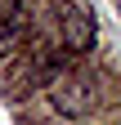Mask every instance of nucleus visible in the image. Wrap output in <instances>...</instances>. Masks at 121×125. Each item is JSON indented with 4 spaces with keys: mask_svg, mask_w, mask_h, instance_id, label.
I'll list each match as a JSON object with an SVG mask.
<instances>
[{
    "mask_svg": "<svg viewBox=\"0 0 121 125\" xmlns=\"http://www.w3.org/2000/svg\"><path fill=\"white\" fill-rule=\"evenodd\" d=\"M58 13H63V40H67V49H90V45H94V27H90L85 9L63 5Z\"/></svg>",
    "mask_w": 121,
    "mask_h": 125,
    "instance_id": "obj_2",
    "label": "nucleus"
},
{
    "mask_svg": "<svg viewBox=\"0 0 121 125\" xmlns=\"http://www.w3.org/2000/svg\"><path fill=\"white\" fill-rule=\"evenodd\" d=\"M54 103L63 116H81L85 107H94V89H90V76L85 72H67L63 81L54 85Z\"/></svg>",
    "mask_w": 121,
    "mask_h": 125,
    "instance_id": "obj_1",
    "label": "nucleus"
},
{
    "mask_svg": "<svg viewBox=\"0 0 121 125\" xmlns=\"http://www.w3.org/2000/svg\"><path fill=\"white\" fill-rule=\"evenodd\" d=\"M117 13H121V0H117Z\"/></svg>",
    "mask_w": 121,
    "mask_h": 125,
    "instance_id": "obj_3",
    "label": "nucleus"
}]
</instances>
